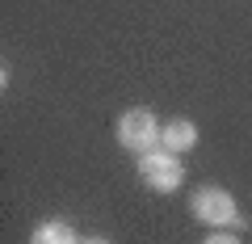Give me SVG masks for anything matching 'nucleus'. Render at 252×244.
Listing matches in <instances>:
<instances>
[{
    "mask_svg": "<svg viewBox=\"0 0 252 244\" xmlns=\"http://www.w3.org/2000/svg\"><path fill=\"white\" fill-rule=\"evenodd\" d=\"M114 135H118V143H122L126 152L143 156V152H152V147H160V122H156V114L147 105H130V109L118 114Z\"/></svg>",
    "mask_w": 252,
    "mask_h": 244,
    "instance_id": "f257e3e1",
    "label": "nucleus"
},
{
    "mask_svg": "<svg viewBox=\"0 0 252 244\" xmlns=\"http://www.w3.org/2000/svg\"><path fill=\"white\" fill-rule=\"evenodd\" d=\"M189 210H193V219L206 223V227H227V232L244 227V215H240V207H235V198L227 190H219V185L198 190L193 198H189Z\"/></svg>",
    "mask_w": 252,
    "mask_h": 244,
    "instance_id": "f03ea898",
    "label": "nucleus"
},
{
    "mask_svg": "<svg viewBox=\"0 0 252 244\" xmlns=\"http://www.w3.org/2000/svg\"><path fill=\"white\" fill-rule=\"evenodd\" d=\"M139 177H143L156 194H172V190H181V181H185V164H181V156L168 152V147H152V152L139 156Z\"/></svg>",
    "mask_w": 252,
    "mask_h": 244,
    "instance_id": "7ed1b4c3",
    "label": "nucleus"
},
{
    "mask_svg": "<svg viewBox=\"0 0 252 244\" xmlns=\"http://www.w3.org/2000/svg\"><path fill=\"white\" fill-rule=\"evenodd\" d=\"M198 143V127H193V118H172V122H164L160 127V147H168V152H189V147Z\"/></svg>",
    "mask_w": 252,
    "mask_h": 244,
    "instance_id": "20e7f679",
    "label": "nucleus"
},
{
    "mask_svg": "<svg viewBox=\"0 0 252 244\" xmlns=\"http://www.w3.org/2000/svg\"><path fill=\"white\" fill-rule=\"evenodd\" d=\"M30 244H80V236H76V227L67 219H42L30 232Z\"/></svg>",
    "mask_w": 252,
    "mask_h": 244,
    "instance_id": "39448f33",
    "label": "nucleus"
},
{
    "mask_svg": "<svg viewBox=\"0 0 252 244\" xmlns=\"http://www.w3.org/2000/svg\"><path fill=\"white\" fill-rule=\"evenodd\" d=\"M202 244H240V236H235V232H227V227H215V232H210Z\"/></svg>",
    "mask_w": 252,
    "mask_h": 244,
    "instance_id": "423d86ee",
    "label": "nucleus"
},
{
    "mask_svg": "<svg viewBox=\"0 0 252 244\" xmlns=\"http://www.w3.org/2000/svg\"><path fill=\"white\" fill-rule=\"evenodd\" d=\"M80 244H114V240H105V236H89V240H80Z\"/></svg>",
    "mask_w": 252,
    "mask_h": 244,
    "instance_id": "0eeeda50",
    "label": "nucleus"
}]
</instances>
